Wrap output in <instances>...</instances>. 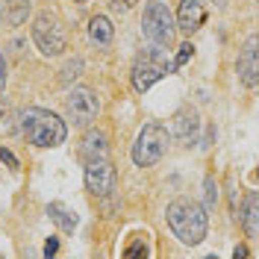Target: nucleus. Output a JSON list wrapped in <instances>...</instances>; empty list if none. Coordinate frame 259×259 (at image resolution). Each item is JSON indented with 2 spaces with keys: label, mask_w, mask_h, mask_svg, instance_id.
<instances>
[{
  "label": "nucleus",
  "mask_w": 259,
  "mask_h": 259,
  "mask_svg": "<svg viewBox=\"0 0 259 259\" xmlns=\"http://www.w3.org/2000/svg\"><path fill=\"white\" fill-rule=\"evenodd\" d=\"M6 85V59H3V50H0V89Z\"/></svg>",
  "instance_id": "25"
},
{
  "label": "nucleus",
  "mask_w": 259,
  "mask_h": 259,
  "mask_svg": "<svg viewBox=\"0 0 259 259\" xmlns=\"http://www.w3.org/2000/svg\"><path fill=\"white\" fill-rule=\"evenodd\" d=\"M192 56H194V45H192V41H183V45H180V53H177V59H174V68L180 71V68H183L186 62H189Z\"/></svg>",
  "instance_id": "18"
},
{
  "label": "nucleus",
  "mask_w": 259,
  "mask_h": 259,
  "mask_svg": "<svg viewBox=\"0 0 259 259\" xmlns=\"http://www.w3.org/2000/svg\"><path fill=\"white\" fill-rule=\"evenodd\" d=\"M177 68L174 62L162 53V48H147L142 50L139 56H136V62H133V85H136V92L139 95H145L150 92L162 77H168V74H174Z\"/></svg>",
  "instance_id": "3"
},
{
  "label": "nucleus",
  "mask_w": 259,
  "mask_h": 259,
  "mask_svg": "<svg viewBox=\"0 0 259 259\" xmlns=\"http://www.w3.org/2000/svg\"><path fill=\"white\" fill-rule=\"evenodd\" d=\"M239 80L247 89H256L259 82V38L250 35L244 50L239 53Z\"/></svg>",
  "instance_id": "10"
},
{
  "label": "nucleus",
  "mask_w": 259,
  "mask_h": 259,
  "mask_svg": "<svg viewBox=\"0 0 259 259\" xmlns=\"http://www.w3.org/2000/svg\"><path fill=\"white\" fill-rule=\"evenodd\" d=\"M56 253H59V239H56V236H50L48 242H45V256H56Z\"/></svg>",
  "instance_id": "21"
},
{
  "label": "nucleus",
  "mask_w": 259,
  "mask_h": 259,
  "mask_svg": "<svg viewBox=\"0 0 259 259\" xmlns=\"http://www.w3.org/2000/svg\"><path fill=\"white\" fill-rule=\"evenodd\" d=\"M115 186H118V174H115V165L109 162V156L85 162V189L95 197H109Z\"/></svg>",
  "instance_id": "8"
},
{
  "label": "nucleus",
  "mask_w": 259,
  "mask_h": 259,
  "mask_svg": "<svg viewBox=\"0 0 259 259\" xmlns=\"http://www.w3.org/2000/svg\"><path fill=\"white\" fill-rule=\"evenodd\" d=\"M150 250H147V242L142 239V236H136V242H130L127 247H124V256H142L145 259Z\"/></svg>",
  "instance_id": "17"
},
{
  "label": "nucleus",
  "mask_w": 259,
  "mask_h": 259,
  "mask_svg": "<svg viewBox=\"0 0 259 259\" xmlns=\"http://www.w3.org/2000/svg\"><path fill=\"white\" fill-rule=\"evenodd\" d=\"M168 227L171 233L177 236L183 244H200L206 239V230H209V215H206V206H200L192 197H177L168 203Z\"/></svg>",
  "instance_id": "1"
},
{
  "label": "nucleus",
  "mask_w": 259,
  "mask_h": 259,
  "mask_svg": "<svg viewBox=\"0 0 259 259\" xmlns=\"http://www.w3.org/2000/svg\"><path fill=\"white\" fill-rule=\"evenodd\" d=\"M109 156V139L103 130H89L85 139H82V159H103Z\"/></svg>",
  "instance_id": "12"
},
{
  "label": "nucleus",
  "mask_w": 259,
  "mask_h": 259,
  "mask_svg": "<svg viewBox=\"0 0 259 259\" xmlns=\"http://www.w3.org/2000/svg\"><path fill=\"white\" fill-rule=\"evenodd\" d=\"M89 38H92L95 45H100V48L112 45V38H115L112 21H109L106 15H95L92 21H89Z\"/></svg>",
  "instance_id": "15"
},
{
  "label": "nucleus",
  "mask_w": 259,
  "mask_h": 259,
  "mask_svg": "<svg viewBox=\"0 0 259 259\" xmlns=\"http://www.w3.org/2000/svg\"><path fill=\"white\" fill-rule=\"evenodd\" d=\"M82 71V59H74V62H68V68L62 71V80L65 82H71V77H77Z\"/></svg>",
  "instance_id": "20"
},
{
  "label": "nucleus",
  "mask_w": 259,
  "mask_h": 259,
  "mask_svg": "<svg viewBox=\"0 0 259 259\" xmlns=\"http://www.w3.org/2000/svg\"><path fill=\"white\" fill-rule=\"evenodd\" d=\"M197 133H200V115H197V109H192V106L177 109L174 118H171V124H168V136H171L177 145L189 147V145L197 142Z\"/></svg>",
  "instance_id": "9"
},
{
  "label": "nucleus",
  "mask_w": 259,
  "mask_h": 259,
  "mask_svg": "<svg viewBox=\"0 0 259 259\" xmlns=\"http://www.w3.org/2000/svg\"><path fill=\"white\" fill-rule=\"evenodd\" d=\"M212 3H215V6H224L227 0H212Z\"/></svg>",
  "instance_id": "26"
},
{
  "label": "nucleus",
  "mask_w": 259,
  "mask_h": 259,
  "mask_svg": "<svg viewBox=\"0 0 259 259\" xmlns=\"http://www.w3.org/2000/svg\"><path fill=\"white\" fill-rule=\"evenodd\" d=\"M77 3H85V0H77Z\"/></svg>",
  "instance_id": "27"
},
{
  "label": "nucleus",
  "mask_w": 259,
  "mask_h": 259,
  "mask_svg": "<svg viewBox=\"0 0 259 259\" xmlns=\"http://www.w3.org/2000/svg\"><path fill=\"white\" fill-rule=\"evenodd\" d=\"M168 142H171V136H168V130L162 127V124H145V127L139 130V136H136V145H133V162L139 168L156 165L165 156Z\"/></svg>",
  "instance_id": "5"
},
{
  "label": "nucleus",
  "mask_w": 259,
  "mask_h": 259,
  "mask_svg": "<svg viewBox=\"0 0 259 259\" xmlns=\"http://www.w3.org/2000/svg\"><path fill=\"white\" fill-rule=\"evenodd\" d=\"M203 21H206V6H203V0H180L177 18H174V24H177L180 32L192 35V32H197L203 27Z\"/></svg>",
  "instance_id": "11"
},
{
  "label": "nucleus",
  "mask_w": 259,
  "mask_h": 259,
  "mask_svg": "<svg viewBox=\"0 0 259 259\" xmlns=\"http://www.w3.org/2000/svg\"><path fill=\"white\" fill-rule=\"evenodd\" d=\"M247 256H250V250H247L244 244H239V247L233 250V259H247Z\"/></svg>",
  "instance_id": "24"
},
{
  "label": "nucleus",
  "mask_w": 259,
  "mask_h": 259,
  "mask_svg": "<svg viewBox=\"0 0 259 259\" xmlns=\"http://www.w3.org/2000/svg\"><path fill=\"white\" fill-rule=\"evenodd\" d=\"M239 218H242V227H244V233H247V239L256 242L259 239V194L256 192L247 194L244 209L239 212Z\"/></svg>",
  "instance_id": "14"
},
{
  "label": "nucleus",
  "mask_w": 259,
  "mask_h": 259,
  "mask_svg": "<svg viewBox=\"0 0 259 259\" xmlns=\"http://www.w3.org/2000/svg\"><path fill=\"white\" fill-rule=\"evenodd\" d=\"M65 112H68V118H71L74 124H80V127L92 124V121L97 118V112H100L97 95L89 89V85H77V89H71L68 97H65Z\"/></svg>",
  "instance_id": "7"
},
{
  "label": "nucleus",
  "mask_w": 259,
  "mask_h": 259,
  "mask_svg": "<svg viewBox=\"0 0 259 259\" xmlns=\"http://www.w3.org/2000/svg\"><path fill=\"white\" fill-rule=\"evenodd\" d=\"M30 9H32L30 0H3L0 3V21L6 27H21L30 15Z\"/></svg>",
  "instance_id": "13"
},
{
  "label": "nucleus",
  "mask_w": 259,
  "mask_h": 259,
  "mask_svg": "<svg viewBox=\"0 0 259 259\" xmlns=\"http://www.w3.org/2000/svg\"><path fill=\"white\" fill-rule=\"evenodd\" d=\"M0 162H6V165H9L12 171L18 168V159H15V153H12V150H6V147H0Z\"/></svg>",
  "instance_id": "22"
},
{
  "label": "nucleus",
  "mask_w": 259,
  "mask_h": 259,
  "mask_svg": "<svg viewBox=\"0 0 259 259\" xmlns=\"http://www.w3.org/2000/svg\"><path fill=\"white\" fill-rule=\"evenodd\" d=\"M142 32H145V38L153 48L168 50L174 45V38H177V24H174V15L168 12V6H165L162 0H150L145 6Z\"/></svg>",
  "instance_id": "4"
},
{
  "label": "nucleus",
  "mask_w": 259,
  "mask_h": 259,
  "mask_svg": "<svg viewBox=\"0 0 259 259\" xmlns=\"http://www.w3.org/2000/svg\"><path fill=\"white\" fill-rule=\"evenodd\" d=\"M21 133L35 147H59L68 139V127L59 115L41 106H27L21 112Z\"/></svg>",
  "instance_id": "2"
},
{
  "label": "nucleus",
  "mask_w": 259,
  "mask_h": 259,
  "mask_svg": "<svg viewBox=\"0 0 259 259\" xmlns=\"http://www.w3.org/2000/svg\"><path fill=\"white\" fill-rule=\"evenodd\" d=\"M109 3H112L118 12H127V9H133V6H136L139 0H109Z\"/></svg>",
  "instance_id": "23"
},
{
  "label": "nucleus",
  "mask_w": 259,
  "mask_h": 259,
  "mask_svg": "<svg viewBox=\"0 0 259 259\" xmlns=\"http://www.w3.org/2000/svg\"><path fill=\"white\" fill-rule=\"evenodd\" d=\"M48 215H50V221L59 227L62 233H74V227H77V221H80V218H77V212L68 209L65 203H50Z\"/></svg>",
  "instance_id": "16"
},
{
  "label": "nucleus",
  "mask_w": 259,
  "mask_h": 259,
  "mask_svg": "<svg viewBox=\"0 0 259 259\" xmlns=\"http://www.w3.org/2000/svg\"><path fill=\"white\" fill-rule=\"evenodd\" d=\"M203 197H206V212L212 209V206H215V200H218V186H215V180L212 177H206V183H203Z\"/></svg>",
  "instance_id": "19"
},
{
  "label": "nucleus",
  "mask_w": 259,
  "mask_h": 259,
  "mask_svg": "<svg viewBox=\"0 0 259 259\" xmlns=\"http://www.w3.org/2000/svg\"><path fill=\"white\" fill-rule=\"evenodd\" d=\"M32 41L35 48L41 50L45 56H59L68 48V35H65L62 21L53 15V12H41V15L32 21Z\"/></svg>",
  "instance_id": "6"
}]
</instances>
